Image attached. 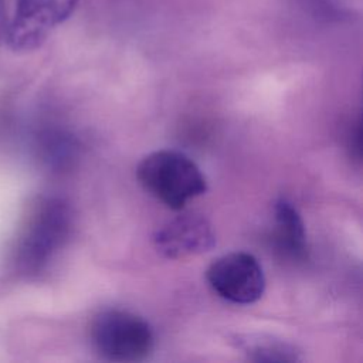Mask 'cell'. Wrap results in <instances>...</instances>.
<instances>
[{"mask_svg":"<svg viewBox=\"0 0 363 363\" xmlns=\"http://www.w3.org/2000/svg\"><path fill=\"white\" fill-rule=\"evenodd\" d=\"M89 339L102 359L118 363L143 362L155 349L152 326L142 316L116 308L94 316Z\"/></svg>","mask_w":363,"mask_h":363,"instance_id":"obj_2","label":"cell"},{"mask_svg":"<svg viewBox=\"0 0 363 363\" xmlns=\"http://www.w3.org/2000/svg\"><path fill=\"white\" fill-rule=\"evenodd\" d=\"M274 242L289 259L303 261L308 257L306 231L303 220L292 201L281 197L274 206Z\"/></svg>","mask_w":363,"mask_h":363,"instance_id":"obj_7","label":"cell"},{"mask_svg":"<svg viewBox=\"0 0 363 363\" xmlns=\"http://www.w3.org/2000/svg\"><path fill=\"white\" fill-rule=\"evenodd\" d=\"M238 346L252 362H298L299 352L295 346L271 336H245Z\"/></svg>","mask_w":363,"mask_h":363,"instance_id":"obj_8","label":"cell"},{"mask_svg":"<svg viewBox=\"0 0 363 363\" xmlns=\"http://www.w3.org/2000/svg\"><path fill=\"white\" fill-rule=\"evenodd\" d=\"M153 245L164 258L184 259L210 251L216 245V234L203 214L182 213L155 231Z\"/></svg>","mask_w":363,"mask_h":363,"instance_id":"obj_6","label":"cell"},{"mask_svg":"<svg viewBox=\"0 0 363 363\" xmlns=\"http://www.w3.org/2000/svg\"><path fill=\"white\" fill-rule=\"evenodd\" d=\"M136 177L149 194L176 211L207 191L200 167L177 150L163 149L146 155L136 167Z\"/></svg>","mask_w":363,"mask_h":363,"instance_id":"obj_1","label":"cell"},{"mask_svg":"<svg viewBox=\"0 0 363 363\" xmlns=\"http://www.w3.org/2000/svg\"><path fill=\"white\" fill-rule=\"evenodd\" d=\"M210 288L235 305L255 303L265 291V275L259 261L250 252L233 251L216 258L206 271Z\"/></svg>","mask_w":363,"mask_h":363,"instance_id":"obj_4","label":"cell"},{"mask_svg":"<svg viewBox=\"0 0 363 363\" xmlns=\"http://www.w3.org/2000/svg\"><path fill=\"white\" fill-rule=\"evenodd\" d=\"M4 34H6V18H4V11L0 3V41L4 38Z\"/></svg>","mask_w":363,"mask_h":363,"instance_id":"obj_9","label":"cell"},{"mask_svg":"<svg viewBox=\"0 0 363 363\" xmlns=\"http://www.w3.org/2000/svg\"><path fill=\"white\" fill-rule=\"evenodd\" d=\"M71 220L69 207L60 199H47L34 208L16 252L21 274L35 275L48 265L67 241Z\"/></svg>","mask_w":363,"mask_h":363,"instance_id":"obj_3","label":"cell"},{"mask_svg":"<svg viewBox=\"0 0 363 363\" xmlns=\"http://www.w3.org/2000/svg\"><path fill=\"white\" fill-rule=\"evenodd\" d=\"M78 0H17L16 13L6 27V40L18 52L41 47L51 31L75 10Z\"/></svg>","mask_w":363,"mask_h":363,"instance_id":"obj_5","label":"cell"}]
</instances>
